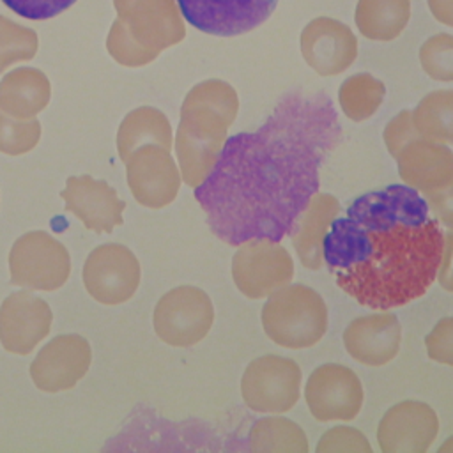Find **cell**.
Here are the masks:
<instances>
[{"label": "cell", "mask_w": 453, "mask_h": 453, "mask_svg": "<svg viewBox=\"0 0 453 453\" xmlns=\"http://www.w3.org/2000/svg\"><path fill=\"white\" fill-rule=\"evenodd\" d=\"M342 126L324 92H290L255 131L226 138L195 198L226 244L253 237L280 241L319 191L320 166Z\"/></svg>", "instance_id": "cell-1"}, {"label": "cell", "mask_w": 453, "mask_h": 453, "mask_svg": "<svg viewBox=\"0 0 453 453\" xmlns=\"http://www.w3.org/2000/svg\"><path fill=\"white\" fill-rule=\"evenodd\" d=\"M444 232L425 198L405 184L357 196L324 241V264L361 306L391 310L426 294L437 278Z\"/></svg>", "instance_id": "cell-2"}, {"label": "cell", "mask_w": 453, "mask_h": 453, "mask_svg": "<svg viewBox=\"0 0 453 453\" xmlns=\"http://www.w3.org/2000/svg\"><path fill=\"white\" fill-rule=\"evenodd\" d=\"M237 111L239 96L223 80L200 81L186 94L173 143L184 184L195 189L212 172Z\"/></svg>", "instance_id": "cell-3"}, {"label": "cell", "mask_w": 453, "mask_h": 453, "mask_svg": "<svg viewBox=\"0 0 453 453\" xmlns=\"http://www.w3.org/2000/svg\"><path fill=\"white\" fill-rule=\"evenodd\" d=\"M186 35L175 0H129V14L111 27L110 55L122 65L140 67Z\"/></svg>", "instance_id": "cell-4"}, {"label": "cell", "mask_w": 453, "mask_h": 453, "mask_svg": "<svg viewBox=\"0 0 453 453\" xmlns=\"http://www.w3.org/2000/svg\"><path fill=\"white\" fill-rule=\"evenodd\" d=\"M260 320L271 342L297 350L313 347L322 340L329 317L317 290L303 283H288L267 296Z\"/></svg>", "instance_id": "cell-5"}, {"label": "cell", "mask_w": 453, "mask_h": 453, "mask_svg": "<svg viewBox=\"0 0 453 453\" xmlns=\"http://www.w3.org/2000/svg\"><path fill=\"white\" fill-rule=\"evenodd\" d=\"M11 281L28 290L51 292L67 281L71 255L48 232L32 230L18 237L9 251Z\"/></svg>", "instance_id": "cell-6"}, {"label": "cell", "mask_w": 453, "mask_h": 453, "mask_svg": "<svg viewBox=\"0 0 453 453\" xmlns=\"http://www.w3.org/2000/svg\"><path fill=\"white\" fill-rule=\"evenodd\" d=\"M301 382L303 373L294 359L265 354L246 366L241 377V395L253 412L283 414L297 403Z\"/></svg>", "instance_id": "cell-7"}, {"label": "cell", "mask_w": 453, "mask_h": 453, "mask_svg": "<svg viewBox=\"0 0 453 453\" xmlns=\"http://www.w3.org/2000/svg\"><path fill=\"white\" fill-rule=\"evenodd\" d=\"M294 278V260L278 241L253 237L237 244L232 257V280L248 299H262L288 285Z\"/></svg>", "instance_id": "cell-8"}, {"label": "cell", "mask_w": 453, "mask_h": 453, "mask_svg": "<svg viewBox=\"0 0 453 453\" xmlns=\"http://www.w3.org/2000/svg\"><path fill=\"white\" fill-rule=\"evenodd\" d=\"M214 322L211 297L198 287L180 285L163 294L154 308V331L172 347H191L202 342Z\"/></svg>", "instance_id": "cell-9"}, {"label": "cell", "mask_w": 453, "mask_h": 453, "mask_svg": "<svg viewBox=\"0 0 453 453\" xmlns=\"http://www.w3.org/2000/svg\"><path fill=\"white\" fill-rule=\"evenodd\" d=\"M81 276L90 297L101 304L113 306L134 296L142 280V269L127 246L106 242L88 253Z\"/></svg>", "instance_id": "cell-10"}, {"label": "cell", "mask_w": 453, "mask_h": 453, "mask_svg": "<svg viewBox=\"0 0 453 453\" xmlns=\"http://www.w3.org/2000/svg\"><path fill=\"white\" fill-rule=\"evenodd\" d=\"M304 400L317 421H350L361 412L365 391L354 370L340 363H326L310 373Z\"/></svg>", "instance_id": "cell-11"}, {"label": "cell", "mask_w": 453, "mask_h": 453, "mask_svg": "<svg viewBox=\"0 0 453 453\" xmlns=\"http://www.w3.org/2000/svg\"><path fill=\"white\" fill-rule=\"evenodd\" d=\"M124 165L127 186L140 205L163 209L177 198L182 177L168 149L156 143L142 145Z\"/></svg>", "instance_id": "cell-12"}, {"label": "cell", "mask_w": 453, "mask_h": 453, "mask_svg": "<svg viewBox=\"0 0 453 453\" xmlns=\"http://www.w3.org/2000/svg\"><path fill=\"white\" fill-rule=\"evenodd\" d=\"M180 14L200 32L241 35L262 25L278 0H177Z\"/></svg>", "instance_id": "cell-13"}, {"label": "cell", "mask_w": 453, "mask_h": 453, "mask_svg": "<svg viewBox=\"0 0 453 453\" xmlns=\"http://www.w3.org/2000/svg\"><path fill=\"white\" fill-rule=\"evenodd\" d=\"M92 350L80 334H58L34 357L30 377L37 389L58 393L74 388L88 372Z\"/></svg>", "instance_id": "cell-14"}, {"label": "cell", "mask_w": 453, "mask_h": 453, "mask_svg": "<svg viewBox=\"0 0 453 453\" xmlns=\"http://www.w3.org/2000/svg\"><path fill=\"white\" fill-rule=\"evenodd\" d=\"M439 432L435 411L418 400L391 405L379 421L377 442L382 453H425Z\"/></svg>", "instance_id": "cell-15"}, {"label": "cell", "mask_w": 453, "mask_h": 453, "mask_svg": "<svg viewBox=\"0 0 453 453\" xmlns=\"http://www.w3.org/2000/svg\"><path fill=\"white\" fill-rule=\"evenodd\" d=\"M301 55L319 76H336L347 71L357 57V37L349 25L319 16L304 25L299 35Z\"/></svg>", "instance_id": "cell-16"}, {"label": "cell", "mask_w": 453, "mask_h": 453, "mask_svg": "<svg viewBox=\"0 0 453 453\" xmlns=\"http://www.w3.org/2000/svg\"><path fill=\"white\" fill-rule=\"evenodd\" d=\"M51 322V308L42 297L28 290L14 292L0 304L2 347L11 354L27 356L48 336Z\"/></svg>", "instance_id": "cell-17"}, {"label": "cell", "mask_w": 453, "mask_h": 453, "mask_svg": "<svg viewBox=\"0 0 453 453\" xmlns=\"http://www.w3.org/2000/svg\"><path fill=\"white\" fill-rule=\"evenodd\" d=\"M60 198L65 203V212L74 214L87 230L96 234H110L124 223L126 202L106 180L92 175L69 177Z\"/></svg>", "instance_id": "cell-18"}, {"label": "cell", "mask_w": 453, "mask_h": 453, "mask_svg": "<svg viewBox=\"0 0 453 453\" xmlns=\"http://www.w3.org/2000/svg\"><path fill=\"white\" fill-rule=\"evenodd\" d=\"M402 345V326L395 313L380 310L354 319L343 331L347 354L365 366H384L393 361Z\"/></svg>", "instance_id": "cell-19"}, {"label": "cell", "mask_w": 453, "mask_h": 453, "mask_svg": "<svg viewBox=\"0 0 453 453\" xmlns=\"http://www.w3.org/2000/svg\"><path fill=\"white\" fill-rule=\"evenodd\" d=\"M402 182L421 196L444 188L453 179V150L439 142L418 136L395 157Z\"/></svg>", "instance_id": "cell-20"}, {"label": "cell", "mask_w": 453, "mask_h": 453, "mask_svg": "<svg viewBox=\"0 0 453 453\" xmlns=\"http://www.w3.org/2000/svg\"><path fill=\"white\" fill-rule=\"evenodd\" d=\"M340 214V202L329 193L317 191L301 216L297 218L294 228L290 230L292 246L299 262L310 269L317 271L324 264V241L336 216Z\"/></svg>", "instance_id": "cell-21"}, {"label": "cell", "mask_w": 453, "mask_h": 453, "mask_svg": "<svg viewBox=\"0 0 453 453\" xmlns=\"http://www.w3.org/2000/svg\"><path fill=\"white\" fill-rule=\"evenodd\" d=\"M48 101L50 81L37 69H14L0 83V110L14 119H34Z\"/></svg>", "instance_id": "cell-22"}, {"label": "cell", "mask_w": 453, "mask_h": 453, "mask_svg": "<svg viewBox=\"0 0 453 453\" xmlns=\"http://www.w3.org/2000/svg\"><path fill=\"white\" fill-rule=\"evenodd\" d=\"M156 143L172 149V126L163 111L152 106H142L129 111L119 126L117 150L122 163L142 145Z\"/></svg>", "instance_id": "cell-23"}, {"label": "cell", "mask_w": 453, "mask_h": 453, "mask_svg": "<svg viewBox=\"0 0 453 453\" xmlns=\"http://www.w3.org/2000/svg\"><path fill=\"white\" fill-rule=\"evenodd\" d=\"M411 19V0H357L354 21L363 37L389 42L405 30Z\"/></svg>", "instance_id": "cell-24"}, {"label": "cell", "mask_w": 453, "mask_h": 453, "mask_svg": "<svg viewBox=\"0 0 453 453\" xmlns=\"http://www.w3.org/2000/svg\"><path fill=\"white\" fill-rule=\"evenodd\" d=\"M248 448L253 453H308V437L292 419L269 416L253 423Z\"/></svg>", "instance_id": "cell-25"}, {"label": "cell", "mask_w": 453, "mask_h": 453, "mask_svg": "<svg viewBox=\"0 0 453 453\" xmlns=\"http://www.w3.org/2000/svg\"><path fill=\"white\" fill-rule=\"evenodd\" d=\"M412 122L419 136L453 145V88L428 92L412 110Z\"/></svg>", "instance_id": "cell-26"}, {"label": "cell", "mask_w": 453, "mask_h": 453, "mask_svg": "<svg viewBox=\"0 0 453 453\" xmlns=\"http://www.w3.org/2000/svg\"><path fill=\"white\" fill-rule=\"evenodd\" d=\"M386 96V85L370 73H356L343 80L338 88V104L343 115L363 122L375 115Z\"/></svg>", "instance_id": "cell-27"}, {"label": "cell", "mask_w": 453, "mask_h": 453, "mask_svg": "<svg viewBox=\"0 0 453 453\" xmlns=\"http://www.w3.org/2000/svg\"><path fill=\"white\" fill-rule=\"evenodd\" d=\"M419 64L426 76L435 81H453V35L441 32L419 46Z\"/></svg>", "instance_id": "cell-28"}, {"label": "cell", "mask_w": 453, "mask_h": 453, "mask_svg": "<svg viewBox=\"0 0 453 453\" xmlns=\"http://www.w3.org/2000/svg\"><path fill=\"white\" fill-rule=\"evenodd\" d=\"M41 138L39 120H19L0 110V152L7 156H21L32 150Z\"/></svg>", "instance_id": "cell-29"}, {"label": "cell", "mask_w": 453, "mask_h": 453, "mask_svg": "<svg viewBox=\"0 0 453 453\" xmlns=\"http://www.w3.org/2000/svg\"><path fill=\"white\" fill-rule=\"evenodd\" d=\"M37 48L35 34L0 18V71L18 60H28Z\"/></svg>", "instance_id": "cell-30"}, {"label": "cell", "mask_w": 453, "mask_h": 453, "mask_svg": "<svg viewBox=\"0 0 453 453\" xmlns=\"http://www.w3.org/2000/svg\"><path fill=\"white\" fill-rule=\"evenodd\" d=\"M317 453H372V446L361 430L340 425L322 434Z\"/></svg>", "instance_id": "cell-31"}, {"label": "cell", "mask_w": 453, "mask_h": 453, "mask_svg": "<svg viewBox=\"0 0 453 453\" xmlns=\"http://www.w3.org/2000/svg\"><path fill=\"white\" fill-rule=\"evenodd\" d=\"M425 349L432 361L453 366V315L441 319L425 336Z\"/></svg>", "instance_id": "cell-32"}, {"label": "cell", "mask_w": 453, "mask_h": 453, "mask_svg": "<svg viewBox=\"0 0 453 453\" xmlns=\"http://www.w3.org/2000/svg\"><path fill=\"white\" fill-rule=\"evenodd\" d=\"M419 133L414 127L412 122V110H402L398 111L384 127L382 138H384V145L389 152V156L396 157L400 154V150L403 149V145H407L411 140L418 138Z\"/></svg>", "instance_id": "cell-33"}, {"label": "cell", "mask_w": 453, "mask_h": 453, "mask_svg": "<svg viewBox=\"0 0 453 453\" xmlns=\"http://www.w3.org/2000/svg\"><path fill=\"white\" fill-rule=\"evenodd\" d=\"M11 11L28 19H48L65 9L76 0H2Z\"/></svg>", "instance_id": "cell-34"}, {"label": "cell", "mask_w": 453, "mask_h": 453, "mask_svg": "<svg viewBox=\"0 0 453 453\" xmlns=\"http://www.w3.org/2000/svg\"><path fill=\"white\" fill-rule=\"evenodd\" d=\"M432 216L444 226L453 228V179L441 189L423 195Z\"/></svg>", "instance_id": "cell-35"}, {"label": "cell", "mask_w": 453, "mask_h": 453, "mask_svg": "<svg viewBox=\"0 0 453 453\" xmlns=\"http://www.w3.org/2000/svg\"><path fill=\"white\" fill-rule=\"evenodd\" d=\"M435 280L446 292H453V228H448V232L444 234L442 253Z\"/></svg>", "instance_id": "cell-36"}, {"label": "cell", "mask_w": 453, "mask_h": 453, "mask_svg": "<svg viewBox=\"0 0 453 453\" xmlns=\"http://www.w3.org/2000/svg\"><path fill=\"white\" fill-rule=\"evenodd\" d=\"M426 4L439 23L453 28V0H426Z\"/></svg>", "instance_id": "cell-37"}, {"label": "cell", "mask_w": 453, "mask_h": 453, "mask_svg": "<svg viewBox=\"0 0 453 453\" xmlns=\"http://www.w3.org/2000/svg\"><path fill=\"white\" fill-rule=\"evenodd\" d=\"M444 451H453V435L439 446V453H444Z\"/></svg>", "instance_id": "cell-38"}]
</instances>
